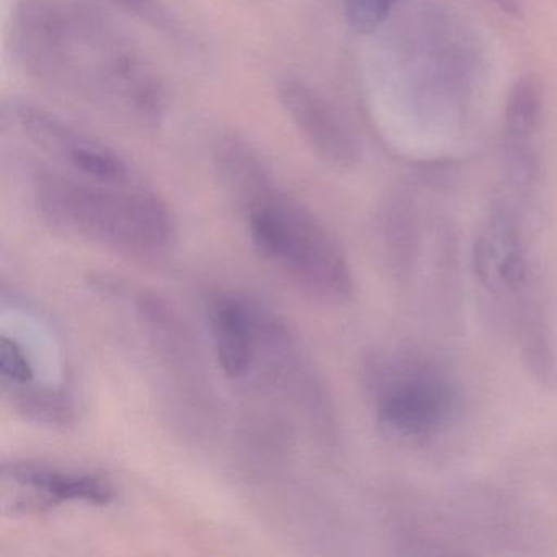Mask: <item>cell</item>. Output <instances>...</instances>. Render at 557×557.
I'll return each instance as SVG.
<instances>
[{"label": "cell", "mask_w": 557, "mask_h": 557, "mask_svg": "<svg viewBox=\"0 0 557 557\" xmlns=\"http://www.w3.org/2000/svg\"><path fill=\"white\" fill-rule=\"evenodd\" d=\"M256 252L302 293L325 305L354 295V273L331 230L276 182L240 205Z\"/></svg>", "instance_id": "4"}, {"label": "cell", "mask_w": 557, "mask_h": 557, "mask_svg": "<svg viewBox=\"0 0 557 557\" xmlns=\"http://www.w3.org/2000/svg\"><path fill=\"white\" fill-rule=\"evenodd\" d=\"M502 12L510 15V17H521L523 9H521V0H492Z\"/></svg>", "instance_id": "15"}, {"label": "cell", "mask_w": 557, "mask_h": 557, "mask_svg": "<svg viewBox=\"0 0 557 557\" xmlns=\"http://www.w3.org/2000/svg\"><path fill=\"white\" fill-rule=\"evenodd\" d=\"M276 99L315 156L331 168L348 171L361 161V143L335 107L298 76L280 77Z\"/></svg>", "instance_id": "8"}, {"label": "cell", "mask_w": 557, "mask_h": 557, "mask_svg": "<svg viewBox=\"0 0 557 557\" xmlns=\"http://www.w3.org/2000/svg\"><path fill=\"white\" fill-rule=\"evenodd\" d=\"M115 498V485L99 472L25 459L5 462L0 471V505L8 517H38L66 504L106 507Z\"/></svg>", "instance_id": "7"}, {"label": "cell", "mask_w": 557, "mask_h": 557, "mask_svg": "<svg viewBox=\"0 0 557 557\" xmlns=\"http://www.w3.org/2000/svg\"><path fill=\"white\" fill-rule=\"evenodd\" d=\"M396 0H345L348 27L360 35H371L387 21Z\"/></svg>", "instance_id": "14"}, {"label": "cell", "mask_w": 557, "mask_h": 557, "mask_svg": "<svg viewBox=\"0 0 557 557\" xmlns=\"http://www.w3.org/2000/svg\"><path fill=\"white\" fill-rule=\"evenodd\" d=\"M32 197L45 223L116 256L159 262L177 246V220L168 201L139 181L112 184L40 168Z\"/></svg>", "instance_id": "2"}, {"label": "cell", "mask_w": 557, "mask_h": 557, "mask_svg": "<svg viewBox=\"0 0 557 557\" xmlns=\"http://www.w3.org/2000/svg\"><path fill=\"white\" fill-rule=\"evenodd\" d=\"M14 48L28 76L122 122L154 128L165 87L141 51L109 21L66 0H18Z\"/></svg>", "instance_id": "1"}, {"label": "cell", "mask_w": 557, "mask_h": 557, "mask_svg": "<svg viewBox=\"0 0 557 557\" xmlns=\"http://www.w3.org/2000/svg\"><path fill=\"white\" fill-rule=\"evenodd\" d=\"M211 156L218 181L236 208L275 182L256 146L237 133L218 135L211 146Z\"/></svg>", "instance_id": "10"}, {"label": "cell", "mask_w": 557, "mask_h": 557, "mask_svg": "<svg viewBox=\"0 0 557 557\" xmlns=\"http://www.w3.org/2000/svg\"><path fill=\"white\" fill-rule=\"evenodd\" d=\"M207 312L224 376L234 381L249 376L259 360L269 309L247 295L223 292L211 296Z\"/></svg>", "instance_id": "9"}, {"label": "cell", "mask_w": 557, "mask_h": 557, "mask_svg": "<svg viewBox=\"0 0 557 557\" xmlns=\"http://www.w3.org/2000/svg\"><path fill=\"white\" fill-rule=\"evenodd\" d=\"M543 87L533 76L515 81L504 113L505 146H531L543 122Z\"/></svg>", "instance_id": "12"}, {"label": "cell", "mask_w": 557, "mask_h": 557, "mask_svg": "<svg viewBox=\"0 0 557 557\" xmlns=\"http://www.w3.org/2000/svg\"><path fill=\"white\" fill-rule=\"evenodd\" d=\"M109 4L128 12L133 17L148 24L154 30L162 32L169 37H178L181 35V25L177 18L169 12V9L162 4L161 0H103Z\"/></svg>", "instance_id": "13"}, {"label": "cell", "mask_w": 557, "mask_h": 557, "mask_svg": "<svg viewBox=\"0 0 557 557\" xmlns=\"http://www.w3.org/2000/svg\"><path fill=\"white\" fill-rule=\"evenodd\" d=\"M472 272L495 324L513 342L521 363L540 384L557 381V354L533 250L520 220L495 207L475 234Z\"/></svg>", "instance_id": "3"}, {"label": "cell", "mask_w": 557, "mask_h": 557, "mask_svg": "<svg viewBox=\"0 0 557 557\" xmlns=\"http://www.w3.org/2000/svg\"><path fill=\"white\" fill-rule=\"evenodd\" d=\"M383 236L391 272L399 282H409L419 259L420 234L416 211L406 198L396 197L387 203Z\"/></svg>", "instance_id": "11"}, {"label": "cell", "mask_w": 557, "mask_h": 557, "mask_svg": "<svg viewBox=\"0 0 557 557\" xmlns=\"http://www.w3.org/2000/svg\"><path fill=\"white\" fill-rule=\"evenodd\" d=\"M4 110L9 122L24 136L25 141L63 171L112 184L139 181L120 152L81 132L57 113L24 100H14Z\"/></svg>", "instance_id": "6"}, {"label": "cell", "mask_w": 557, "mask_h": 557, "mask_svg": "<svg viewBox=\"0 0 557 557\" xmlns=\"http://www.w3.org/2000/svg\"><path fill=\"white\" fill-rule=\"evenodd\" d=\"M377 429L406 446H425L449 432L461 412V391L435 358L413 348H377L361 367Z\"/></svg>", "instance_id": "5"}]
</instances>
